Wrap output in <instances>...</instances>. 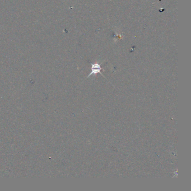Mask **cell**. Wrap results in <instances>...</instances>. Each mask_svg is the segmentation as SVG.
Returning <instances> with one entry per match:
<instances>
[{
  "label": "cell",
  "mask_w": 191,
  "mask_h": 191,
  "mask_svg": "<svg viewBox=\"0 0 191 191\" xmlns=\"http://www.w3.org/2000/svg\"><path fill=\"white\" fill-rule=\"evenodd\" d=\"M92 65V67H91V72L90 74V75L88 76L89 77L90 76L92 75V74H96L98 73H100V71L102 70V68L101 66H100V65H99L98 63H95V64H91Z\"/></svg>",
  "instance_id": "obj_1"
}]
</instances>
